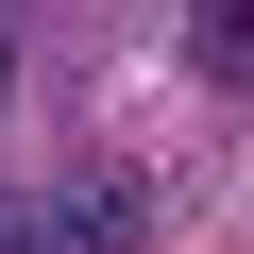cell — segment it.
<instances>
[{"mask_svg":"<svg viewBox=\"0 0 254 254\" xmlns=\"http://www.w3.org/2000/svg\"><path fill=\"white\" fill-rule=\"evenodd\" d=\"M136 237H153L136 170H102V187H68V220H34V254H136Z\"/></svg>","mask_w":254,"mask_h":254,"instance_id":"6da1fadb","label":"cell"},{"mask_svg":"<svg viewBox=\"0 0 254 254\" xmlns=\"http://www.w3.org/2000/svg\"><path fill=\"white\" fill-rule=\"evenodd\" d=\"M187 68L203 85H254V0H203V17H187Z\"/></svg>","mask_w":254,"mask_h":254,"instance_id":"7a4b0ae2","label":"cell"},{"mask_svg":"<svg viewBox=\"0 0 254 254\" xmlns=\"http://www.w3.org/2000/svg\"><path fill=\"white\" fill-rule=\"evenodd\" d=\"M0 254H34V203H0Z\"/></svg>","mask_w":254,"mask_h":254,"instance_id":"3957f363","label":"cell"}]
</instances>
